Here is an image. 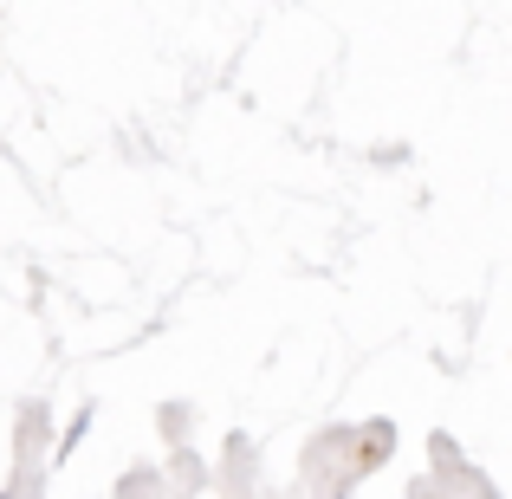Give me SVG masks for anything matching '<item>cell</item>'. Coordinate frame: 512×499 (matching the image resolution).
Listing matches in <instances>:
<instances>
[]
</instances>
